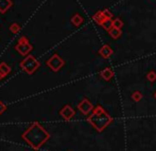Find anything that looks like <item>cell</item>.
<instances>
[{
    "label": "cell",
    "mask_w": 156,
    "mask_h": 151,
    "mask_svg": "<svg viewBox=\"0 0 156 151\" xmlns=\"http://www.w3.org/2000/svg\"><path fill=\"white\" fill-rule=\"evenodd\" d=\"M21 137L33 149L38 150L50 139V134L44 129L43 126L35 122L23 133Z\"/></svg>",
    "instance_id": "obj_1"
},
{
    "label": "cell",
    "mask_w": 156,
    "mask_h": 151,
    "mask_svg": "<svg viewBox=\"0 0 156 151\" xmlns=\"http://www.w3.org/2000/svg\"><path fill=\"white\" fill-rule=\"evenodd\" d=\"M88 121L90 124H93L94 128H97L98 130H102L103 128H105V126L108 125V122H111V117L104 111V109L102 107L98 106L96 107V109L94 110L93 114L89 116Z\"/></svg>",
    "instance_id": "obj_2"
},
{
    "label": "cell",
    "mask_w": 156,
    "mask_h": 151,
    "mask_svg": "<svg viewBox=\"0 0 156 151\" xmlns=\"http://www.w3.org/2000/svg\"><path fill=\"white\" fill-rule=\"evenodd\" d=\"M41 67L39 61L32 55H28L23 61L20 62V68L29 75H32L38 68Z\"/></svg>",
    "instance_id": "obj_3"
},
{
    "label": "cell",
    "mask_w": 156,
    "mask_h": 151,
    "mask_svg": "<svg viewBox=\"0 0 156 151\" xmlns=\"http://www.w3.org/2000/svg\"><path fill=\"white\" fill-rule=\"evenodd\" d=\"M17 45H15V50L18 52L20 55L23 56H28V54L33 50V45L30 43L29 39L27 36H21L17 41Z\"/></svg>",
    "instance_id": "obj_4"
},
{
    "label": "cell",
    "mask_w": 156,
    "mask_h": 151,
    "mask_svg": "<svg viewBox=\"0 0 156 151\" xmlns=\"http://www.w3.org/2000/svg\"><path fill=\"white\" fill-rule=\"evenodd\" d=\"M46 65H47L53 72H58V71H60L63 65H65V61H64V59L60 55L53 54V55L49 58V60H47Z\"/></svg>",
    "instance_id": "obj_5"
},
{
    "label": "cell",
    "mask_w": 156,
    "mask_h": 151,
    "mask_svg": "<svg viewBox=\"0 0 156 151\" xmlns=\"http://www.w3.org/2000/svg\"><path fill=\"white\" fill-rule=\"evenodd\" d=\"M93 104L89 102L87 98H84L82 99V102L78 105V109L81 111V113H83L84 115H87L91 110H93Z\"/></svg>",
    "instance_id": "obj_6"
},
{
    "label": "cell",
    "mask_w": 156,
    "mask_h": 151,
    "mask_svg": "<svg viewBox=\"0 0 156 151\" xmlns=\"http://www.w3.org/2000/svg\"><path fill=\"white\" fill-rule=\"evenodd\" d=\"M60 114H61V116L65 119V121H70V119L74 116L76 112H74V110L71 108V106H69V105H66L62 110L60 111Z\"/></svg>",
    "instance_id": "obj_7"
},
{
    "label": "cell",
    "mask_w": 156,
    "mask_h": 151,
    "mask_svg": "<svg viewBox=\"0 0 156 151\" xmlns=\"http://www.w3.org/2000/svg\"><path fill=\"white\" fill-rule=\"evenodd\" d=\"M99 54H100L103 58H108L114 54V51L108 45H104L100 50H99Z\"/></svg>",
    "instance_id": "obj_8"
},
{
    "label": "cell",
    "mask_w": 156,
    "mask_h": 151,
    "mask_svg": "<svg viewBox=\"0 0 156 151\" xmlns=\"http://www.w3.org/2000/svg\"><path fill=\"white\" fill-rule=\"evenodd\" d=\"M12 5H13L12 0H0V13L1 14L6 13Z\"/></svg>",
    "instance_id": "obj_9"
},
{
    "label": "cell",
    "mask_w": 156,
    "mask_h": 151,
    "mask_svg": "<svg viewBox=\"0 0 156 151\" xmlns=\"http://www.w3.org/2000/svg\"><path fill=\"white\" fill-rule=\"evenodd\" d=\"M93 19H94V22H96L97 25H102L103 22L106 20V18H105L104 15H103L102 11H98V12H97L96 14L93 16Z\"/></svg>",
    "instance_id": "obj_10"
},
{
    "label": "cell",
    "mask_w": 156,
    "mask_h": 151,
    "mask_svg": "<svg viewBox=\"0 0 156 151\" xmlns=\"http://www.w3.org/2000/svg\"><path fill=\"white\" fill-rule=\"evenodd\" d=\"M84 22V18L81 16L80 14H74L71 18V23L74 27H80L82 23Z\"/></svg>",
    "instance_id": "obj_11"
},
{
    "label": "cell",
    "mask_w": 156,
    "mask_h": 151,
    "mask_svg": "<svg viewBox=\"0 0 156 151\" xmlns=\"http://www.w3.org/2000/svg\"><path fill=\"white\" fill-rule=\"evenodd\" d=\"M101 76H102L103 79L109 80L114 76V72L112 71L111 68H106V69H104L102 72H101Z\"/></svg>",
    "instance_id": "obj_12"
},
{
    "label": "cell",
    "mask_w": 156,
    "mask_h": 151,
    "mask_svg": "<svg viewBox=\"0 0 156 151\" xmlns=\"http://www.w3.org/2000/svg\"><path fill=\"white\" fill-rule=\"evenodd\" d=\"M108 34L113 39H118V38H120V37L122 36V31L113 28V29H111L108 31Z\"/></svg>",
    "instance_id": "obj_13"
},
{
    "label": "cell",
    "mask_w": 156,
    "mask_h": 151,
    "mask_svg": "<svg viewBox=\"0 0 156 151\" xmlns=\"http://www.w3.org/2000/svg\"><path fill=\"white\" fill-rule=\"evenodd\" d=\"M0 71H1L2 73H3L5 76L9 75V74L11 73V68H10V65H9L6 62H3V61H2V62L0 63Z\"/></svg>",
    "instance_id": "obj_14"
},
{
    "label": "cell",
    "mask_w": 156,
    "mask_h": 151,
    "mask_svg": "<svg viewBox=\"0 0 156 151\" xmlns=\"http://www.w3.org/2000/svg\"><path fill=\"white\" fill-rule=\"evenodd\" d=\"M123 21L121 20L120 18H115L113 20V28L115 29H118V30H121L122 27H123Z\"/></svg>",
    "instance_id": "obj_15"
},
{
    "label": "cell",
    "mask_w": 156,
    "mask_h": 151,
    "mask_svg": "<svg viewBox=\"0 0 156 151\" xmlns=\"http://www.w3.org/2000/svg\"><path fill=\"white\" fill-rule=\"evenodd\" d=\"M101 27L108 32L111 29H113V20H112V19H106V20L103 22V25H101Z\"/></svg>",
    "instance_id": "obj_16"
},
{
    "label": "cell",
    "mask_w": 156,
    "mask_h": 151,
    "mask_svg": "<svg viewBox=\"0 0 156 151\" xmlns=\"http://www.w3.org/2000/svg\"><path fill=\"white\" fill-rule=\"evenodd\" d=\"M20 29H21V27L18 23H12V25H10V31L13 34H17V33L20 31Z\"/></svg>",
    "instance_id": "obj_17"
},
{
    "label": "cell",
    "mask_w": 156,
    "mask_h": 151,
    "mask_svg": "<svg viewBox=\"0 0 156 151\" xmlns=\"http://www.w3.org/2000/svg\"><path fill=\"white\" fill-rule=\"evenodd\" d=\"M147 78H148L149 82H153L156 80V72L155 71H150L148 74H147Z\"/></svg>",
    "instance_id": "obj_18"
},
{
    "label": "cell",
    "mask_w": 156,
    "mask_h": 151,
    "mask_svg": "<svg viewBox=\"0 0 156 151\" xmlns=\"http://www.w3.org/2000/svg\"><path fill=\"white\" fill-rule=\"evenodd\" d=\"M103 12V15H104V17L106 19H112L113 20V13L111 12V11L108 10V8H104V10H102Z\"/></svg>",
    "instance_id": "obj_19"
},
{
    "label": "cell",
    "mask_w": 156,
    "mask_h": 151,
    "mask_svg": "<svg viewBox=\"0 0 156 151\" xmlns=\"http://www.w3.org/2000/svg\"><path fill=\"white\" fill-rule=\"evenodd\" d=\"M132 98H133L135 102H140V100H141V98H142V94L140 93V92L136 91V92H134V93H133Z\"/></svg>",
    "instance_id": "obj_20"
},
{
    "label": "cell",
    "mask_w": 156,
    "mask_h": 151,
    "mask_svg": "<svg viewBox=\"0 0 156 151\" xmlns=\"http://www.w3.org/2000/svg\"><path fill=\"white\" fill-rule=\"evenodd\" d=\"M5 110H6V107H5V105H4L2 102H0V115H1L2 113H3Z\"/></svg>",
    "instance_id": "obj_21"
},
{
    "label": "cell",
    "mask_w": 156,
    "mask_h": 151,
    "mask_svg": "<svg viewBox=\"0 0 156 151\" xmlns=\"http://www.w3.org/2000/svg\"><path fill=\"white\" fill-rule=\"evenodd\" d=\"M4 77H5V75H4V74L2 73L1 71H0V80H1V79H3Z\"/></svg>",
    "instance_id": "obj_22"
},
{
    "label": "cell",
    "mask_w": 156,
    "mask_h": 151,
    "mask_svg": "<svg viewBox=\"0 0 156 151\" xmlns=\"http://www.w3.org/2000/svg\"><path fill=\"white\" fill-rule=\"evenodd\" d=\"M154 97L156 98V92H155V94H154Z\"/></svg>",
    "instance_id": "obj_23"
}]
</instances>
